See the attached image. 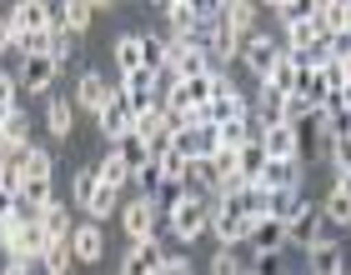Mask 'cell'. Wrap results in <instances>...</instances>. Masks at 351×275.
<instances>
[{
	"mask_svg": "<svg viewBox=\"0 0 351 275\" xmlns=\"http://www.w3.org/2000/svg\"><path fill=\"white\" fill-rule=\"evenodd\" d=\"M166 225L176 240H201L206 231H211V200L206 196H186V190H176V200L166 205Z\"/></svg>",
	"mask_w": 351,
	"mask_h": 275,
	"instance_id": "obj_1",
	"label": "cell"
},
{
	"mask_svg": "<svg viewBox=\"0 0 351 275\" xmlns=\"http://www.w3.org/2000/svg\"><path fill=\"white\" fill-rule=\"evenodd\" d=\"M161 200L156 196H136L131 205L121 210V231H125V240L131 246H141V240H156V225H161Z\"/></svg>",
	"mask_w": 351,
	"mask_h": 275,
	"instance_id": "obj_2",
	"label": "cell"
},
{
	"mask_svg": "<svg viewBox=\"0 0 351 275\" xmlns=\"http://www.w3.org/2000/svg\"><path fill=\"white\" fill-rule=\"evenodd\" d=\"M116 95L125 101V110H131V116H141V110L161 105V75H156V70H136V75H121Z\"/></svg>",
	"mask_w": 351,
	"mask_h": 275,
	"instance_id": "obj_3",
	"label": "cell"
},
{
	"mask_svg": "<svg viewBox=\"0 0 351 275\" xmlns=\"http://www.w3.org/2000/svg\"><path fill=\"white\" fill-rule=\"evenodd\" d=\"M95 131L106 135V145H110V150H121V145L136 135V116L125 110V101H121V95H116V101H110V105L101 110V116H95Z\"/></svg>",
	"mask_w": 351,
	"mask_h": 275,
	"instance_id": "obj_4",
	"label": "cell"
},
{
	"mask_svg": "<svg viewBox=\"0 0 351 275\" xmlns=\"http://www.w3.org/2000/svg\"><path fill=\"white\" fill-rule=\"evenodd\" d=\"M286 240H291V246H301V250H311V246H322V240H331L322 210H316V205H301L296 215L286 220Z\"/></svg>",
	"mask_w": 351,
	"mask_h": 275,
	"instance_id": "obj_5",
	"label": "cell"
},
{
	"mask_svg": "<svg viewBox=\"0 0 351 275\" xmlns=\"http://www.w3.org/2000/svg\"><path fill=\"white\" fill-rule=\"evenodd\" d=\"M110 101H116L110 80H106L101 70H81V80H75V110H90V116H101Z\"/></svg>",
	"mask_w": 351,
	"mask_h": 275,
	"instance_id": "obj_6",
	"label": "cell"
},
{
	"mask_svg": "<svg viewBox=\"0 0 351 275\" xmlns=\"http://www.w3.org/2000/svg\"><path fill=\"white\" fill-rule=\"evenodd\" d=\"M211 235L221 240V250H236L241 240H251V225L236 215L231 205H221V200H211Z\"/></svg>",
	"mask_w": 351,
	"mask_h": 275,
	"instance_id": "obj_7",
	"label": "cell"
},
{
	"mask_svg": "<svg viewBox=\"0 0 351 275\" xmlns=\"http://www.w3.org/2000/svg\"><path fill=\"white\" fill-rule=\"evenodd\" d=\"M306 185V166L301 160H266V175H261V190L271 196H291V190Z\"/></svg>",
	"mask_w": 351,
	"mask_h": 275,
	"instance_id": "obj_8",
	"label": "cell"
},
{
	"mask_svg": "<svg viewBox=\"0 0 351 275\" xmlns=\"http://www.w3.org/2000/svg\"><path fill=\"white\" fill-rule=\"evenodd\" d=\"M256 140L266 160H301V125H266Z\"/></svg>",
	"mask_w": 351,
	"mask_h": 275,
	"instance_id": "obj_9",
	"label": "cell"
},
{
	"mask_svg": "<svg viewBox=\"0 0 351 275\" xmlns=\"http://www.w3.org/2000/svg\"><path fill=\"white\" fill-rule=\"evenodd\" d=\"M71 255L81 265H101V255H106V231L95 220H75V231H71Z\"/></svg>",
	"mask_w": 351,
	"mask_h": 275,
	"instance_id": "obj_10",
	"label": "cell"
},
{
	"mask_svg": "<svg viewBox=\"0 0 351 275\" xmlns=\"http://www.w3.org/2000/svg\"><path fill=\"white\" fill-rule=\"evenodd\" d=\"M241 60H246V70L266 75V70H271V66H276V60H281V36H271V30H256V36L246 40Z\"/></svg>",
	"mask_w": 351,
	"mask_h": 275,
	"instance_id": "obj_11",
	"label": "cell"
},
{
	"mask_svg": "<svg viewBox=\"0 0 351 275\" xmlns=\"http://www.w3.org/2000/svg\"><path fill=\"white\" fill-rule=\"evenodd\" d=\"M110 60H116V70H121V75L151 70V66H146V36H136V30L116 36V45H110Z\"/></svg>",
	"mask_w": 351,
	"mask_h": 275,
	"instance_id": "obj_12",
	"label": "cell"
},
{
	"mask_svg": "<svg viewBox=\"0 0 351 275\" xmlns=\"http://www.w3.org/2000/svg\"><path fill=\"white\" fill-rule=\"evenodd\" d=\"M166 135H171V110H166V105H151V110H141V116H136V135H131V140L161 150Z\"/></svg>",
	"mask_w": 351,
	"mask_h": 275,
	"instance_id": "obj_13",
	"label": "cell"
},
{
	"mask_svg": "<svg viewBox=\"0 0 351 275\" xmlns=\"http://www.w3.org/2000/svg\"><path fill=\"white\" fill-rule=\"evenodd\" d=\"M161 265H166L161 240H141V246H131V250H125L121 275H161Z\"/></svg>",
	"mask_w": 351,
	"mask_h": 275,
	"instance_id": "obj_14",
	"label": "cell"
},
{
	"mask_svg": "<svg viewBox=\"0 0 351 275\" xmlns=\"http://www.w3.org/2000/svg\"><path fill=\"white\" fill-rule=\"evenodd\" d=\"M306 270L311 275H346V246L341 240H322L306 250Z\"/></svg>",
	"mask_w": 351,
	"mask_h": 275,
	"instance_id": "obj_15",
	"label": "cell"
},
{
	"mask_svg": "<svg viewBox=\"0 0 351 275\" xmlns=\"http://www.w3.org/2000/svg\"><path fill=\"white\" fill-rule=\"evenodd\" d=\"M56 60L51 55H36V60H21V75H15V80H21V90H30V95H45V90H51L56 86Z\"/></svg>",
	"mask_w": 351,
	"mask_h": 275,
	"instance_id": "obj_16",
	"label": "cell"
},
{
	"mask_svg": "<svg viewBox=\"0 0 351 275\" xmlns=\"http://www.w3.org/2000/svg\"><path fill=\"white\" fill-rule=\"evenodd\" d=\"M261 86L276 90V95H296V86H301V60H296L291 51H281V60L261 75Z\"/></svg>",
	"mask_w": 351,
	"mask_h": 275,
	"instance_id": "obj_17",
	"label": "cell"
},
{
	"mask_svg": "<svg viewBox=\"0 0 351 275\" xmlns=\"http://www.w3.org/2000/svg\"><path fill=\"white\" fill-rule=\"evenodd\" d=\"M5 21L15 36H30V30H51V10L40 5V0H21V5L5 10Z\"/></svg>",
	"mask_w": 351,
	"mask_h": 275,
	"instance_id": "obj_18",
	"label": "cell"
},
{
	"mask_svg": "<svg viewBox=\"0 0 351 275\" xmlns=\"http://www.w3.org/2000/svg\"><path fill=\"white\" fill-rule=\"evenodd\" d=\"M95 181H101L106 190H125V185H136V170H131V160H125L121 150H106L101 166H95Z\"/></svg>",
	"mask_w": 351,
	"mask_h": 275,
	"instance_id": "obj_19",
	"label": "cell"
},
{
	"mask_svg": "<svg viewBox=\"0 0 351 275\" xmlns=\"http://www.w3.org/2000/svg\"><path fill=\"white\" fill-rule=\"evenodd\" d=\"M322 220L337 225V231H351V181H337L322 200Z\"/></svg>",
	"mask_w": 351,
	"mask_h": 275,
	"instance_id": "obj_20",
	"label": "cell"
},
{
	"mask_svg": "<svg viewBox=\"0 0 351 275\" xmlns=\"http://www.w3.org/2000/svg\"><path fill=\"white\" fill-rule=\"evenodd\" d=\"M251 246H256V255H281L291 240H286V220H276V215H266V220H256L251 225Z\"/></svg>",
	"mask_w": 351,
	"mask_h": 275,
	"instance_id": "obj_21",
	"label": "cell"
},
{
	"mask_svg": "<svg viewBox=\"0 0 351 275\" xmlns=\"http://www.w3.org/2000/svg\"><path fill=\"white\" fill-rule=\"evenodd\" d=\"M316 25L326 30V40L351 36V5L346 0H322V5H316Z\"/></svg>",
	"mask_w": 351,
	"mask_h": 275,
	"instance_id": "obj_22",
	"label": "cell"
},
{
	"mask_svg": "<svg viewBox=\"0 0 351 275\" xmlns=\"http://www.w3.org/2000/svg\"><path fill=\"white\" fill-rule=\"evenodd\" d=\"M221 25L251 40L256 36V5H251V0H226V5H221Z\"/></svg>",
	"mask_w": 351,
	"mask_h": 275,
	"instance_id": "obj_23",
	"label": "cell"
},
{
	"mask_svg": "<svg viewBox=\"0 0 351 275\" xmlns=\"http://www.w3.org/2000/svg\"><path fill=\"white\" fill-rule=\"evenodd\" d=\"M45 131H51V140H66L75 131V101H45Z\"/></svg>",
	"mask_w": 351,
	"mask_h": 275,
	"instance_id": "obj_24",
	"label": "cell"
},
{
	"mask_svg": "<svg viewBox=\"0 0 351 275\" xmlns=\"http://www.w3.org/2000/svg\"><path fill=\"white\" fill-rule=\"evenodd\" d=\"M322 135H326V145H341V140H351V101H341V105H326V110H322Z\"/></svg>",
	"mask_w": 351,
	"mask_h": 275,
	"instance_id": "obj_25",
	"label": "cell"
},
{
	"mask_svg": "<svg viewBox=\"0 0 351 275\" xmlns=\"http://www.w3.org/2000/svg\"><path fill=\"white\" fill-rule=\"evenodd\" d=\"M156 166H161V190H181L186 185V175H191V160L186 155H176V150H156Z\"/></svg>",
	"mask_w": 351,
	"mask_h": 275,
	"instance_id": "obj_26",
	"label": "cell"
},
{
	"mask_svg": "<svg viewBox=\"0 0 351 275\" xmlns=\"http://www.w3.org/2000/svg\"><path fill=\"white\" fill-rule=\"evenodd\" d=\"M296 95H306V101H311V110H316V116H322V110H326V101H331L326 70H316V66H306V70H301V86H296Z\"/></svg>",
	"mask_w": 351,
	"mask_h": 275,
	"instance_id": "obj_27",
	"label": "cell"
},
{
	"mask_svg": "<svg viewBox=\"0 0 351 275\" xmlns=\"http://www.w3.org/2000/svg\"><path fill=\"white\" fill-rule=\"evenodd\" d=\"M36 225H40V231L51 235V240H71V231H75V220H71V205H60V200H56V205H45Z\"/></svg>",
	"mask_w": 351,
	"mask_h": 275,
	"instance_id": "obj_28",
	"label": "cell"
},
{
	"mask_svg": "<svg viewBox=\"0 0 351 275\" xmlns=\"http://www.w3.org/2000/svg\"><path fill=\"white\" fill-rule=\"evenodd\" d=\"M21 170H25V185L51 181V175H56V155L45 150V145H30V150H25V160H21Z\"/></svg>",
	"mask_w": 351,
	"mask_h": 275,
	"instance_id": "obj_29",
	"label": "cell"
},
{
	"mask_svg": "<svg viewBox=\"0 0 351 275\" xmlns=\"http://www.w3.org/2000/svg\"><path fill=\"white\" fill-rule=\"evenodd\" d=\"M166 25H171V36H191V30L201 25V5H191V0H171V5H166Z\"/></svg>",
	"mask_w": 351,
	"mask_h": 275,
	"instance_id": "obj_30",
	"label": "cell"
},
{
	"mask_svg": "<svg viewBox=\"0 0 351 275\" xmlns=\"http://www.w3.org/2000/svg\"><path fill=\"white\" fill-rule=\"evenodd\" d=\"M121 210V190H106V185H95V196H90V205H86V220H110Z\"/></svg>",
	"mask_w": 351,
	"mask_h": 275,
	"instance_id": "obj_31",
	"label": "cell"
},
{
	"mask_svg": "<svg viewBox=\"0 0 351 275\" xmlns=\"http://www.w3.org/2000/svg\"><path fill=\"white\" fill-rule=\"evenodd\" d=\"M71 240H51V250L40 255V265H45V275H71Z\"/></svg>",
	"mask_w": 351,
	"mask_h": 275,
	"instance_id": "obj_32",
	"label": "cell"
},
{
	"mask_svg": "<svg viewBox=\"0 0 351 275\" xmlns=\"http://www.w3.org/2000/svg\"><path fill=\"white\" fill-rule=\"evenodd\" d=\"M15 51H21V60L51 55V30H30V36H15Z\"/></svg>",
	"mask_w": 351,
	"mask_h": 275,
	"instance_id": "obj_33",
	"label": "cell"
},
{
	"mask_svg": "<svg viewBox=\"0 0 351 275\" xmlns=\"http://www.w3.org/2000/svg\"><path fill=\"white\" fill-rule=\"evenodd\" d=\"M271 15L281 21V30H291V25H301V21L311 15V5H301V0H276V5H271Z\"/></svg>",
	"mask_w": 351,
	"mask_h": 275,
	"instance_id": "obj_34",
	"label": "cell"
},
{
	"mask_svg": "<svg viewBox=\"0 0 351 275\" xmlns=\"http://www.w3.org/2000/svg\"><path fill=\"white\" fill-rule=\"evenodd\" d=\"M95 185H101V181H95V170H75V175H71V200L86 210L90 196H95Z\"/></svg>",
	"mask_w": 351,
	"mask_h": 275,
	"instance_id": "obj_35",
	"label": "cell"
},
{
	"mask_svg": "<svg viewBox=\"0 0 351 275\" xmlns=\"http://www.w3.org/2000/svg\"><path fill=\"white\" fill-rule=\"evenodd\" d=\"M90 15H95V5H86V0H75V5H66V30L75 40L86 36V25H90Z\"/></svg>",
	"mask_w": 351,
	"mask_h": 275,
	"instance_id": "obj_36",
	"label": "cell"
},
{
	"mask_svg": "<svg viewBox=\"0 0 351 275\" xmlns=\"http://www.w3.org/2000/svg\"><path fill=\"white\" fill-rule=\"evenodd\" d=\"M75 45H81V40H75L71 30H66V36H51V60H56V70H66L71 60H75Z\"/></svg>",
	"mask_w": 351,
	"mask_h": 275,
	"instance_id": "obj_37",
	"label": "cell"
},
{
	"mask_svg": "<svg viewBox=\"0 0 351 275\" xmlns=\"http://www.w3.org/2000/svg\"><path fill=\"white\" fill-rule=\"evenodd\" d=\"M0 110H21V80L10 70H0Z\"/></svg>",
	"mask_w": 351,
	"mask_h": 275,
	"instance_id": "obj_38",
	"label": "cell"
},
{
	"mask_svg": "<svg viewBox=\"0 0 351 275\" xmlns=\"http://www.w3.org/2000/svg\"><path fill=\"white\" fill-rule=\"evenodd\" d=\"M316 110H311V101L306 95H286V125H301V120H311Z\"/></svg>",
	"mask_w": 351,
	"mask_h": 275,
	"instance_id": "obj_39",
	"label": "cell"
},
{
	"mask_svg": "<svg viewBox=\"0 0 351 275\" xmlns=\"http://www.w3.org/2000/svg\"><path fill=\"white\" fill-rule=\"evenodd\" d=\"M211 275H246L241 261H236V250H216L211 255Z\"/></svg>",
	"mask_w": 351,
	"mask_h": 275,
	"instance_id": "obj_40",
	"label": "cell"
},
{
	"mask_svg": "<svg viewBox=\"0 0 351 275\" xmlns=\"http://www.w3.org/2000/svg\"><path fill=\"white\" fill-rule=\"evenodd\" d=\"M301 205H306V196H301V190H291V196H276V220H291Z\"/></svg>",
	"mask_w": 351,
	"mask_h": 275,
	"instance_id": "obj_41",
	"label": "cell"
},
{
	"mask_svg": "<svg viewBox=\"0 0 351 275\" xmlns=\"http://www.w3.org/2000/svg\"><path fill=\"white\" fill-rule=\"evenodd\" d=\"M331 160H337V181H351V140L331 145Z\"/></svg>",
	"mask_w": 351,
	"mask_h": 275,
	"instance_id": "obj_42",
	"label": "cell"
},
{
	"mask_svg": "<svg viewBox=\"0 0 351 275\" xmlns=\"http://www.w3.org/2000/svg\"><path fill=\"white\" fill-rule=\"evenodd\" d=\"M161 275H196V265H191V255H166Z\"/></svg>",
	"mask_w": 351,
	"mask_h": 275,
	"instance_id": "obj_43",
	"label": "cell"
},
{
	"mask_svg": "<svg viewBox=\"0 0 351 275\" xmlns=\"http://www.w3.org/2000/svg\"><path fill=\"white\" fill-rule=\"evenodd\" d=\"M51 10V36H66V5H45Z\"/></svg>",
	"mask_w": 351,
	"mask_h": 275,
	"instance_id": "obj_44",
	"label": "cell"
},
{
	"mask_svg": "<svg viewBox=\"0 0 351 275\" xmlns=\"http://www.w3.org/2000/svg\"><path fill=\"white\" fill-rule=\"evenodd\" d=\"M5 51H15V30H10L5 15H0V55H5Z\"/></svg>",
	"mask_w": 351,
	"mask_h": 275,
	"instance_id": "obj_45",
	"label": "cell"
},
{
	"mask_svg": "<svg viewBox=\"0 0 351 275\" xmlns=\"http://www.w3.org/2000/svg\"><path fill=\"white\" fill-rule=\"evenodd\" d=\"M276 270V255H256V265H251V275H271Z\"/></svg>",
	"mask_w": 351,
	"mask_h": 275,
	"instance_id": "obj_46",
	"label": "cell"
},
{
	"mask_svg": "<svg viewBox=\"0 0 351 275\" xmlns=\"http://www.w3.org/2000/svg\"><path fill=\"white\" fill-rule=\"evenodd\" d=\"M15 215V196H10V190H0V220H10Z\"/></svg>",
	"mask_w": 351,
	"mask_h": 275,
	"instance_id": "obj_47",
	"label": "cell"
},
{
	"mask_svg": "<svg viewBox=\"0 0 351 275\" xmlns=\"http://www.w3.org/2000/svg\"><path fill=\"white\" fill-rule=\"evenodd\" d=\"M5 170H10V166H5V160H0V190H5Z\"/></svg>",
	"mask_w": 351,
	"mask_h": 275,
	"instance_id": "obj_48",
	"label": "cell"
},
{
	"mask_svg": "<svg viewBox=\"0 0 351 275\" xmlns=\"http://www.w3.org/2000/svg\"><path fill=\"white\" fill-rule=\"evenodd\" d=\"M246 275H251V270H246Z\"/></svg>",
	"mask_w": 351,
	"mask_h": 275,
	"instance_id": "obj_49",
	"label": "cell"
}]
</instances>
